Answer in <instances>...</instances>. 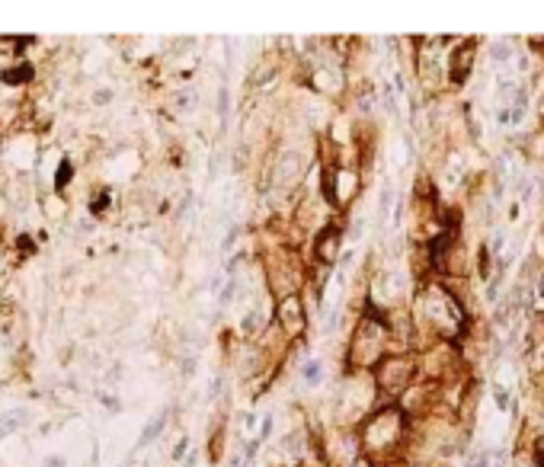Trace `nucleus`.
Instances as JSON below:
<instances>
[{"label": "nucleus", "instance_id": "1", "mask_svg": "<svg viewBox=\"0 0 544 467\" xmlns=\"http://www.w3.org/2000/svg\"><path fill=\"white\" fill-rule=\"evenodd\" d=\"M3 80L7 84H26V80H32V67L29 65H19V71H3Z\"/></svg>", "mask_w": 544, "mask_h": 467}, {"label": "nucleus", "instance_id": "2", "mask_svg": "<svg viewBox=\"0 0 544 467\" xmlns=\"http://www.w3.org/2000/svg\"><path fill=\"white\" fill-rule=\"evenodd\" d=\"M320 372H323L320 362H305V365H301V378H305L307 384H320Z\"/></svg>", "mask_w": 544, "mask_h": 467}, {"label": "nucleus", "instance_id": "3", "mask_svg": "<svg viewBox=\"0 0 544 467\" xmlns=\"http://www.w3.org/2000/svg\"><path fill=\"white\" fill-rule=\"evenodd\" d=\"M164 422H166V413H160V416H157V420L151 422L148 429H144V435H141V445H148V442L154 439V435H160V429H164Z\"/></svg>", "mask_w": 544, "mask_h": 467}, {"label": "nucleus", "instance_id": "4", "mask_svg": "<svg viewBox=\"0 0 544 467\" xmlns=\"http://www.w3.org/2000/svg\"><path fill=\"white\" fill-rule=\"evenodd\" d=\"M71 176H74V167H71V160H61V173H58L55 186H58V189H65V183H67Z\"/></svg>", "mask_w": 544, "mask_h": 467}, {"label": "nucleus", "instance_id": "5", "mask_svg": "<svg viewBox=\"0 0 544 467\" xmlns=\"http://www.w3.org/2000/svg\"><path fill=\"white\" fill-rule=\"evenodd\" d=\"M391 202H394V198H391V186H384V189H381V208H378V212H381V218L388 215Z\"/></svg>", "mask_w": 544, "mask_h": 467}, {"label": "nucleus", "instance_id": "6", "mask_svg": "<svg viewBox=\"0 0 544 467\" xmlns=\"http://www.w3.org/2000/svg\"><path fill=\"white\" fill-rule=\"evenodd\" d=\"M269 435H272V416H266V422H263V429H259V439L257 442H266Z\"/></svg>", "mask_w": 544, "mask_h": 467}, {"label": "nucleus", "instance_id": "7", "mask_svg": "<svg viewBox=\"0 0 544 467\" xmlns=\"http://www.w3.org/2000/svg\"><path fill=\"white\" fill-rule=\"evenodd\" d=\"M506 403H509V394L499 387V391H497V407H499V410H506Z\"/></svg>", "mask_w": 544, "mask_h": 467}, {"label": "nucleus", "instance_id": "8", "mask_svg": "<svg viewBox=\"0 0 544 467\" xmlns=\"http://www.w3.org/2000/svg\"><path fill=\"white\" fill-rule=\"evenodd\" d=\"M493 58H497V61H506V58H509V48H506V45H497V48H493Z\"/></svg>", "mask_w": 544, "mask_h": 467}, {"label": "nucleus", "instance_id": "9", "mask_svg": "<svg viewBox=\"0 0 544 467\" xmlns=\"http://www.w3.org/2000/svg\"><path fill=\"white\" fill-rule=\"evenodd\" d=\"M487 461H490V455H477V458L470 461L468 467H483V464H487Z\"/></svg>", "mask_w": 544, "mask_h": 467}, {"label": "nucleus", "instance_id": "10", "mask_svg": "<svg viewBox=\"0 0 544 467\" xmlns=\"http://www.w3.org/2000/svg\"><path fill=\"white\" fill-rule=\"evenodd\" d=\"M186 445H189V442H179V445H176V451H173V458H183V455H186Z\"/></svg>", "mask_w": 544, "mask_h": 467}, {"label": "nucleus", "instance_id": "11", "mask_svg": "<svg viewBox=\"0 0 544 467\" xmlns=\"http://www.w3.org/2000/svg\"><path fill=\"white\" fill-rule=\"evenodd\" d=\"M19 250H32V240H29V237H19Z\"/></svg>", "mask_w": 544, "mask_h": 467}, {"label": "nucleus", "instance_id": "12", "mask_svg": "<svg viewBox=\"0 0 544 467\" xmlns=\"http://www.w3.org/2000/svg\"><path fill=\"white\" fill-rule=\"evenodd\" d=\"M538 295H541V298H544V279H541V285H538Z\"/></svg>", "mask_w": 544, "mask_h": 467}, {"label": "nucleus", "instance_id": "13", "mask_svg": "<svg viewBox=\"0 0 544 467\" xmlns=\"http://www.w3.org/2000/svg\"><path fill=\"white\" fill-rule=\"evenodd\" d=\"M497 467H499V464H497Z\"/></svg>", "mask_w": 544, "mask_h": 467}]
</instances>
